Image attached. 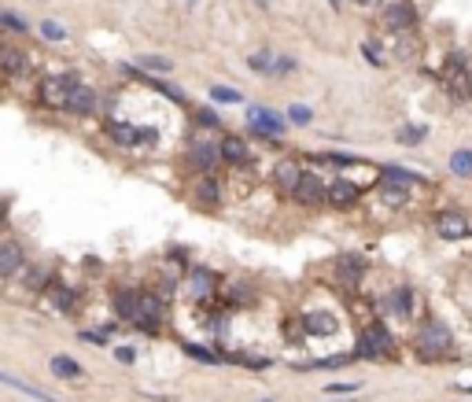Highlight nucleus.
<instances>
[{
	"label": "nucleus",
	"instance_id": "3",
	"mask_svg": "<svg viewBox=\"0 0 472 402\" xmlns=\"http://www.w3.org/2000/svg\"><path fill=\"white\" fill-rule=\"evenodd\" d=\"M384 351H391V332L377 321V325H369V329L362 332V340H358V347H354V354H362V358H380Z\"/></svg>",
	"mask_w": 472,
	"mask_h": 402
},
{
	"label": "nucleus",
	"instance_id": "38",
	"mask_svg": "<svg viewBox=\"0 0 472 402\" xmlns=\"http://www.w3.org/2000/svg\"><path fill=\"white\" fill-rule=\"evenodd\" d=\"M0 23H4V26H12L15 34H23V30H26L23 19H19V15H8V12H0Z\"/></svg>",
	"mask_w": 472,
	"mask_h": 402
},
{
	"label": "nucleus",
	"instance_id": "12",
	"mask_svg": "<svg viewBox=\"0 0 472 402\" xmlns=\"http://www.w3.org/2000/svg\"><path fill=\"white\" fill-rule=\"evenodd\" d=\"M303 329L310 332V336H336V317H332L328 310H306L303 314Z\"/></svg>",
	"mask_w": 472,
	"mask_h": 402
},
{
	"label": "nucleus",
	"instance_id": "26",
	"mask_svg": "<svg viewBox=\"0 0 472 402\" xmlns=\"http://www.w3.org/2000/svg\"><path fill=\"white\" fill-rule=\"evenodd\" d=\"M384 181H399V185H424V177L421 174H413V170H402V166H384Z\"/></svg>",
	"mask_w": 472,
	"mask_h": 402
},
{
	"label": "nucleus",
	"instance_id": "24",
	"mask_svg": "<svg viewBox=\"0 0 472 402\" xmlns=\"http://www.w3.org/2000/svg\"><path fill=\"white\" fill-rule=\"evenodd\" d=\"M19 273H26V277H23V284H26L30 292H45L48 284H52V277H48V273L41 270V266H23Z\"/></svg>",
	"mask_w": 472,
	"mask_h": 402
},
{
	"label": "nucleus",
	"instance_id": "34",
	"mask_svg": "<svg viewBox=\"0 0 472 402\" xmlns=\"http://www.w3.org/2000/svg\"><path fill=\"white\" fill-rule=\"evenodd\" d=\"M41 34H45L48 41H63V37H67V30H63L59 23H52V19H45V23H41Z\"/></svg>",
	"mask_w": 472,
	"mask_h": 402
},
{
	"label": "nucleus",
	"instance_id": "44",
	"mask_svg": "<svg viewBox=\"0 0 472 402\" xmlns=\"http://www.w3.org/2000/svg\"><path fill=\"white\" fill-rule=\"evenodd\" d=\"M358 4H362V8H380L384 0H358Z\"/></svg>",
	"mask_w": 472,
	"mask_h": 402
},
{
	"label": "nucleus",
	"instance_id": "36",
	"mask_svg": "<svg viewBox=\"0 0 472 402\" xmlns=\"http://www.w3.org/2000/svg\"><path fill=\"white\" fill-rule=\"evenodd\" d=\"M81 340H85V343L104 347V343H107V329H89V332H81Z\"/></svg>",
	"mask_w": 472,
	"mask_h": 402
},
{
	"label": "nucleus",
	"instance_id": "5",
	"mask_svg": "<svg viewBox=\"0 0 472 402\" xmlns=\"http://www.w3.org/2000/svg\"><path fill=\"white\" fill-rule=\"evenodd\" d=\"M380 23L388 30H410L417 23V8L410 4V0H399V4H388L380 15Z\"/></svg>",
	"mask_w": 472,
	"mask_h": 402
},
{
	"label": "nucleus",
	"instance_id": "47",
	"mask_svg": "<svg viewBox=\"0 0 472 402\" xmlns=\"http://www.w3.org/2000/svg\"><path fill=\"white\" fill-rule=\"evenodd\" d=\"M0 214H4V203H0Z\"/></svg>",
	"mask_w": 472,
	"mask_h": 402
},
{
	"label": "nucleus",
	"instance_id": "48",
	"mask_svg": "<svg viewBox=\"0 0 472 402\" xmlns=\"http://www.w3.org/2000/svg\"><path fill=\"white\" fill-rule=\"evenodd\" d=\"M347 402H354V399H347Z\"/></svg>",
	"mask_w": 472,
	"mask_h": 402
},
{
	"label": "nucleus",
	"instance_id": "19",
	"mask_svg": "<svg viewBox=\"0 0 472 402\" xmlns=\"http://www.w3.org/2000/svg\"><path fill=\"white\" fill-rule=\"evenodd\" d=\"M362 270H366V262L358 255H340L336 259V277L340 281H362Z\"/></svg>",
	"mask_w": 472,
	"mask_h": 402
},
{
	"label": "nucleus",
	"instance_id": "4",
	"mask_svg": "<svg viewBox=\"0 0 472 402\" xmlns=\"http://www.w3.org/2000/svg\"><path fill=\"white\" fill-rule=\"evenodd\" d=\"M107 133H111V141H118L122 148H137V144H155V130H148V125H126V122H111L107 125Z\"/></svg>",
	"mask_w": 472,
	"mask_h": 402
},
{
	"label": "nucleus",
	"instance_id": "31",
	"mask_svg": "<svg viewBox=\"0 0 472 402\" xmlns=\"http://www.w3.org/2000/svg\"><path fill=\"white\" fill-rule=\"evenodd\" d=\"M210 100H218V103H240L244 97L236 89H225V86H214L210 89Z\"/></svg>",
	"mask_w": 472,
	"mask_h": 402
},
{
	"label": "nucleus",
	"instance_id": "18",
	"mask_svg": "<svg viewBox=\"0 0 472 402\" xmlns=\"http://www.w3.org/2000/svg\"><path fill=\"white\" fill-rule=\"evenodd\" d=\"M45 292H48V299L56 303V310H63V314H74V310H78V295H74L67 284H48Z\"/></svg>",
	"mask_w": 472,
	"mask_h": 402
},
{
	"label": "nucleus",
	"instance_id": "45",
	"mask_svg": "<svg viewBox=\"0 0 472 402\" xmlns=\"http://www.w3.org/2000/svg\"><path fill=\"white\" fill-rule=\"evenodd\" d=\"M328 4H332V8H340V4H343V0H328Z\"/></svg>",
	"mask_w": 472,
	"mask_h": 402
},
{
	"label": "nucleus",
	"instance_id": "42",
	"mask_svg": "<svg viewBox=\"0 0 472 402\" xmlns=\"http://www.w3.org/2000/svg\"><path fill=\"white\" fill-rule=\"evenodd\" d=\"M366 56H369V63H377V67H380V63H384V56H380V52L373 48V45H366Z\"/></svg>",
	"mask_w": 472,
	"mask_h": 402
},
{
	"label": "nucleus",
	"instance_id": "2",
	"mask_svg": "<svg viewBox=\"0 0 472 402\" xmlns=\"http://www.w3.org/2000/svg\"><path fill=\"white\" fill-rule=\"evenodd\" d=\"M450 329L443 321H424L421 332H417V351H421L424 358H439L443 351H450Z\"/></svg>",
	"mask_w": 472,
	"mask_h": 402
},
{
	"label": "nucleus",
	"instance_id": "37",
	"mask_svg": "<svg viewBox=\"0 0 472 402\" xmlns=\"http://www.w3.org/2000/svg\"><path fill=\"white\" fill-rule=\"evenodd\" d=\"M358 388H362L358 380H354V384H332V388H325V395H354Z\"/></svg>",
	"mask_w": 472,
	"mask_h": 402
},
{
	"label": "nucleus",
	"instance_id": "16",
	"mask_svg": "<svg viewBox=\"0 0 472 402\" xmlns=\"http://www.w3.org/2000/svg\"><path fill=\"white\" fill-rule=\"evenodd\" d=\"M377 196H380V203H388V207H406L410 203V188L399 185V181H380Z\"/></svg>",
	"mask_w": 472,
	"mask_h": 402
},
{
	"label": "nucleus",
	"instance_id": "46",
	"mask_svg": "<svg viewBox=\"0 0 472 402\" xmlns=\"http://www.w3.org/2000/svg\"><path fill=\"white\" fill-rule=\"evenodd\" d=\"M196 4H199V0H188V8H196Z\"/></svg>",
	"mask_w": 472,
	"mask_h": 402
},
{
	"label": "nucleus",
	"instance_id": "13",
	"mask_svg": "<svg viewBox=\"0 0 472 402\" xmlns=\"http://www.w3.org/2000/svg\"><path fill=\"white\" fill-rule=\"evenodd\" d=\"M299 177H303V170H299L295 159H281V163L273 166V181H277V188H281V192H288V196L295 192Z\"/></svg>",
	"mask_w": 472,
	"mask_h": 402
},
{
	"label": "nucleus",
	"instance_id": "35",
	"mask_svg": "<svg viewBox=\"0 0 472 402\" xmlns=\"http://www.w3.org/2000/svg\"><path fill=\"white\" fill-rule=\"evenodd\" d=\"M292 70H295V59H288V56L273 59V78H284V74H292Z\"/></svg>",
	"mask_w": 472,
	"mask_h": 402
},
{
	"label": "nucleus",
	"instance_id": "33",
	"mask_svg": "<svg viewBox=\"0 0 472 402\" xmlns=\"http://www.w3.org/2000/svg\"><path fill=\"white\" fill-rule=\"evenodd\" d=\"M399 141H402V144H421V141H424V125H402Z\"/></svg>",
	"mask_w": 472,
	"mask_h": 402
},
{
	"label": "nucleus",
	"instance_id": "8",
	"mask_svg": "<svg viewBox=\"0 0 472 402\" xmlns=\"http://www.w3.org/2000/svg\"><path fill=\"white\" fill-rule=\"evenodd\" d=\"M248 122H251V130L259 133V137H281L284 133V122L277 119L273 111H266V108H251L248 111Z\"/></svg>",
	"mask_w": 472,
	"mask_h": 402
},
{
	"label": "nucleus",
	"instance_id": "43",
	"mask_svg": "<svg viewBox=\"0 0 472 402\" xmlns=\"http://www.w3.org/2000/svg\"><path fill=\"white\" fill-rule=\"evenodd\" d=\"M465 97H469V100H472V67H469V70H465Z\"/></svg>",
	"mask_w": 472,
	"mask_h": 402
},
{
	"label": "nucleus",
	"instance_id": "21",
	"mask_svg": "<svg viewBox=\"0 0 472 402\" xmlns=\"http://www.w3.org/2000/svg\"><path fill=\"white\" fill-rule=\"evenodd\" d=\"M48 369H52V373H56V376H63V380H74V376H81V365L74 362L70 354H56V358H52V362H48Z\"/></svg>",
	"mask_w": 472,
	"mask_h": 402
},
{
	"label": "nucleus",
	"instance_id": "14",
	"mask_svg": "<svg viewBox=\"0 0 472 402\" xmlns=\"http://www.w3.org/2000/svg\"><path fill=\"white\" fill-rule=\"evenodd\" d=\"M218 159H225V163H233V166H244V163H251V148L244 144L240 137H225L218 144Z\"/></svg>",
	"mask_w": 472,
	"mask_h": 402
},
{
	"label": "nucleus",
	"instance_id": "30",
	"mask_svg": "<svg viewBox=\"0 0 472 402\" xmlns=\"http://www.w3.org/2000/svg\"><path fill=\"white\" fill-rule=\"evenodd\" d=\"M248 63H251L255 74H273V52H255Z\"/></svg>",
	"mask_w": 472,
	"mask_h": 402
},
{
	"label": "nucleus",
	"instance_id": "32",
	"mask_svg": "<svg viewBox=\"0 0 472 402\" xmlns=\"http://www.w3.org/2000/svg\"><path fill=\"white\" fill-rule=\"evenodd\" d=\"M185 354H192L196 362H207V365H214L218 362V354L214 351H207V347H196V343H185Z\"/></svg>",
	"mask_w": 472,
	"mask_h": 402
},
{
	"label": "nucleus",
	"instance_id": "23",
	"mask_svg": "<svg viewBox=\"0 0 472 402\" xmlns=\"http://www.w3.org/2000/svg\"><path fill=\"white\" fill-rule=\"evenodd\" d=\"M115 314L122 317V321H133V317H137V292H130V288L118 292L115 295Z\"/></svg>",
	"mask_w": 472,
	"mask_h": 402
},
{
	"label": "nucleus",
	"instance_id": "11",
	"mask_svg": "<svg viewBox=\"0 0 472 402\" xmlns=\"http://www.w3.org/2000/svg\"><path fill=\"white\" fill-rule=\"evenodd\" d=\"M0 384H4V388H15L19 395H26V399H34V402H59L56 395H48V391L34 388V384H30V380L15 376V373H4V369H0Z\"/></svg>",
	"mask_w": 472,
	"mask_h": 402
},
{
	"label": "nucleus",
	"instance_id": "40",
	"mask_svg": "<svg viewBox=\"0 0 472 402\" xmlns=\"http://www.w3.org/2000/svg\"><path fill=\"white\" fill-rule=\"evenodd\" d=\"M115 358H118V362H133V358H137V351H133V347H118V351H115Z\"/></svg>",
	"mask_w": 472,
	"mask_h": 402
},
{
	"label": "nucleus",
	"instance_id": "27",
	"mask_svg": "<svg viewBox=\"0 0 472 402\" xmlns=\"http://www.w3.org/2000/svg\"><path fill=\"white\" fill-rule=\"evenodd\" d=\"M196 196L203 199V203H218V196H222V185L218 181H214V177H199V181H196Z\"/></svg>",
	"mask_w": 472,
	"mask_h": 402
},
{
	"label": "nucleus",
	"instance_id": "29",
	"mask_svg": "<svg viewBox=\"0 0 472 402\" xmlns=\"http://www.w3.org/2000/svg\"><path fill=\"white\" fill-rule=\"evenodd\" d=\"M137 67L155 70V74H166V70H174V63H170L166 56H141V59H137Z\"/></svg>",
	"mask_w": 472,
	"mask_h": 402
},
{
	"label": "nucleus",
	"instance_id": "1",
	"mask_svg": "<svg viewBox=\"0 0 472 402\" xmlns=\"http://www.w3.org/2000/svg\"><path fill=\"white\" fill-rule=\"evenodd\" d=\"M81 86V78L74 70H59V74H45L41 78V86H37V100L45 103V108H56V111H63L67 108V97L74 89Z\"/></svg>",
	"mask_w": 472,
	"mask_h": 402
},
{
	"label": "nucleus",
	"instance_id": "10",
	"mask_svg": "<svg viewBox=\"0 0 472 402\" xmlns=\"http://www.w3.org/2000/svg\"><path fill=\"white\" fill-rule=\"evenodd\" d=\"M299 203H306V207H314V203H325V185H321V177L314 174H303L299 177V185H295V192H292Z\"/></svg>",
	"mask_w": 472,
	"mask_h": 402
},
{
	"label": "nucleus",
	"instance_id": "25",
	"mask_svg": "<svg viewBox=\"0 0 472 402\" xmlns=\"http://www.w3.org/2000/svg\"><path fill=\"white\" fill-rule=\"evenodd\" d=\"M214 288V273H207V270H196V273H188V292L196 295V299H203Z\"/></svg>",
	"mask_w": 472,
	"mask_h": 402
},
{
	"label": "nucleus",
	"instance_id": "9",
	"mask_svg": "<svg viewBox=\"0 0 472 402\" xmlns=\"http://www.w3.org/2000/svg\"><path fill=\"white\" fill-rule=\"evenodd\" d=\"M96 108H100V97H96V89H89V86L81 81V86L67 97V108H63V111H70V114H92Z\"/></svg>",
	"mask_w": 472,
	"mask_h": 402
},
{
	"label": "nucleus",
	"instance_id": "39",
	"mask_svg": "<svg viewBox=\"0 0 472 402\" xmlns=\"http://www.w3.org/2000/svg\"><path fill=\"white\" fill-rule=\"evenodd\" d=\"M288 119H292L295 125H306L310 122V108H292V111H288Z\"/></svg>",
	"mask_w": 472,
	"mask_h": 402
},
{
	"label": "nucleus",
	"instance_id": "15",
	"mask_svg": "<svg viewBox=\"0 0 472 402\" xmlns=\"http://www.w3.org/2000/svg\"><path fill=\"white\" fill-rule=\"evenodd\" d=\"M358 196H362V188L354 185V181H332V185L325 188V199H328L332 207H351Z\"/></svg>",
	"mask_w": 472,
	"mask_h": 402
},
{
	"label": "nucleus",
	"instance_id": "7",
	"mask_svg": "<svg viewBox=\"0 0 472 402\" xmlns=\"http://www.w3.org/2000/svg\"><path fill=\"white\" fill-rule=\"evenodd\" d=\"M23 266H26L23 244L19 240H0V277H19Z\"/></svg>",
	"mask_w": 472,
	"mask_h": 402
},
{
	"label": "nucleus",
	"instance_id": "28",
	"mask_svg": "<svg viewBox=\"0 0 472 402\" xmlns=\"http://www.w3.org/2000/svg\"><path fill=\"white\" fill-rule=\"evenodd\" d=\"M450 170H454L458 177H469L472 174V152H469V148H458V152L450 155Z\"/></svg>",
	"mask_w": 472,
	"mask_h": 402
},
{
	"label": "nucleus",
	"instance_id": "41",
	"mask_svg": "<svg viewBox=\"0 0 472 402\" xmlns=\"http://www.w3.org/2000/svg\"><path fill=\"white\" fill-rule=\"evenodd\" d=\"M196 119H199L203 125H218V119H214V111H199V114H196Z\"/></svg>",
	"mask_w": 472,
	"mask_h": 402
},
{
	"label": "nucleus",
	"instance_id": "20",
	"mask_svg": "<svg viewBox=\"0 0 472 402\" xmlns=\"http://www.w3.org/2000/svg\"><path fill=\"white\" fill-rule=\"evenodd\" d=\"M413 303H417V295H413V288H406V284H402V288H395L391 299H388V306H391L399 317H410V314H413Z\"/></svg>",
	"mask_w": 472,
	"mask_h": 402
},
{
	"label": "nucleus",
	"instance_id": "6",
	"mask_svg": "<svg viewBox=\"0 0 472 402\" xmlns=\"http://www.w3.org/2000/svg\"><path fill=\"white\" fill-rule=\"evenodd\" d=\"M435 232H439L443 240H465L469 232H472V225H469L465 214H458V210H446V214L435 218Z\"/></svg>",
	"mask_w": 472,
	"mask_h": 402
},
{
	"label": "nucleus",
	"instance_id": "17",
	"mask_svg": "<svg viewBox=\"0 0 472 402\" xmlns=\"http://www.w3.org/2000/svg\"><path fill=\"white\" fill-rule=\"evenodd\" d=\"M188 159H192V166H199V170H210V166L218 163V148L207 144V141H196L188 148Z\"/></svg>",
	"mask_w": 472,
	"mask_h": 402
},
{
	"label": "nucleus",
	"instance_id": "22",
	"mask_svg": "<svg viewBox=\"0 0 472 402\" xmlns=\"http://www.w3.org/2000/svg\"><path fill=\"white\" fill-rule=\"evenodd\" d=\"M23 67H26L23 52L12 48V45H0V70H4V74H19Z\"/></svg>",
	"mask_w": 472,
	"mask_h": 402
}]
</instances>
